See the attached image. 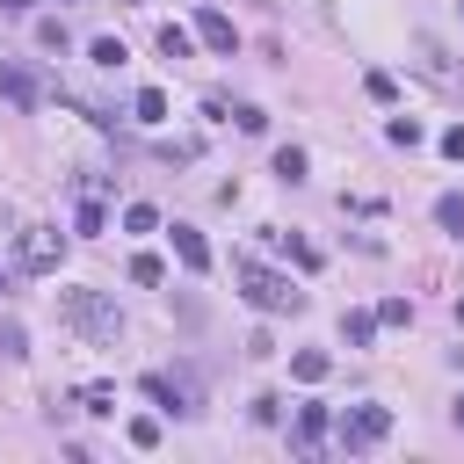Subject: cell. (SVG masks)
I'll return each instance as SVG.
<instances>
[{
  "label": "cell",
  "instance_id": "cell-2",
  "mask_svg": "<svg viewBox=\"0 0 464 464\" xmlns=\"http://www.w3.org/2000/svg\"><path fill=\"white\" fill-rule=\"evenodd\" d=\"M232 276H240V290H247L254 312H298L305 305V290L290 283V276H276V269H261V261H232Z\"/></svg>",
  "mask_w": 464,
  "mask_h": 464
},
{
  "label": "cell",
  "instance_id": "cell-7",
  "mask_svg": "<svg viewBox=\"0 0 464 464\" xmlns=\"http://www.w3.org/2000/svg\"><path fill=\"white\" fill-rule=\"evenodd\" d=\"M174 254H182V269H189V276H203V269H211V247H203V232H196V225H174Z\"/></svg>",
  "mask_w": 464,
  "mask_h": 464
},
{
  "label": "cell",
  "instance_id": "cell-11",
  "mask_svg": "<svg viewBox=\"0 0 464 464\" xmlns=\"http://www.w3.org/2000/svg\"><path fill=\"white\" fill-rule=\"evenodd\" d=\"M131 109H138V124H167V95H160V87H138Z\"/></svg>",
  "mask_w": 464,
  "mask_h": 464
},
{
  "label": "cell",
  "instance_id": "cell-25",
  "mask_svg": "<svg viewBox=\"0 0 464 464\" xmlns=\"http://www.w3.org/2000/svg\"><path fill=\"white\" fill-rule=\"evenodd\" d=\"M450 421H457V428H464V392H457V406H450Z\"/></svg>",
  "mask_w": 464,
  "mask_h": 464
},
{
  "label": "cell",
  "instance_id": "cell-17",
  "mask_svg": "<svg viewBox=\"0 0 464 464\" xmlns=\"http://www.w3.org/2000/svg\"><path fill=\"white\" fill-rule=\"evenodd\" d=\"M80 406H87V414H116V392H109V385H87Z\"/></svg>",
  "mask_w": 464,
  "mask_h": 464
},
{
  "label": "cell",
  "instance_id": "cell-1",
  "mask_svg": "<svg viewBox=\"0 0 464 464\" xmlns=\"http://www.w3.org/2000/svg\"><path fill=\"white\" fill-rule=\"evenodd\" d=\"M58 312H66L95 348H116V341H124V319H116V305L102 298V290H58Z\"/></svg>",
  "mask_w": 464,
  "mask_h": 464
},
{
  "label": "cell",
  "instance_id": "cell-23",
  "mask_svg": "<svg viewBox=\"0 0 464 464\" xmlns=\"http://www.w3.org/2000/svg\"><path fill=\"white\" fill-rule=\"evenodd\" d=\"M377 327H406V298H385L377 305Z\"/></svg>",
  "mask_w": 464,
  "mask_h": 464
},
{
  "label": "cell",
  "instance_id": "cell-8",
  "mask_svg": "<svg viewBox=\"0 0 464 464\" xmlns=\"http://www.w3.org/2000/svg\"><path fill=\"white\" fill-rule=\"evenodd\" d=\"M319 443H327V406H298V450L312 457Z\"/></svg>",
  "mask_w": 464,
  "mask_h": 464
},
{
  "label": "cell",
  "instance_id": "cell-12",
  "mask_svg": "<svg viewBox=\"0 0 464 464\" xmlns=\"http://www.w3.org/2000/svg\"><path fill=\"white\" fill-rule=\"evenodd\" d=\"M290 370H298V385H319V377H327V356H319V348H305V356L290 363Z\"/></svg>",
  "mask_w": 464,
  "mask_h": 464
},
{
  "label": "cell",
  "instance_id": "cell-15",
  "mask_svg": "<svg viewBox=\"0 0 464 464\" xmlns=\"http://www.w3.org/2000/svg\"><path fill=\"white\" fill-rule=\"evenodd\" d=\"M73 232H102V196H95V189L80 196V218H73Z\"/></svg>",
  "mask_w": 464,
  "mask_h": 464
},
{
  "label": "cell",
  "instance_id": "cell-5",
  "mask_svg": "<svg viewBox=\"0 0 464 464\" xmlns=\"http://www.w3.org/2000/svg\"><path fill=\"white\" fill-rule=\"evenodd\" d=\"M0 95H8L15 109H37V73L15 66V58H0Z\"/></svg>",
  "mask_w": 464,
  "mask_h": 464
},
{
  "label": "cell",
  "instance_id": "cell-16",
  "mask_svg": "<svg viewBox=\"0 0 464 464\" xmlns=\"http://www.w3.org/2000/svg\"><path fill=\"white\" fill-rule=\"evenodd\" d=\"M124 58H131V51L116 44V37H95V66H109V73H116V66H124Z\"/></svg>",
  "mask_w": 464,
  "mask_h": 464
},
{
  "label": "cell",
  "instance_id": "cell-26",
  "mask_svg": "<svg viewBox=\"0 0 464 464\" xmlns=\"http://www.w3.org/2000/svg\"><path fill=\"white\" fill-rule=\"evenodd\" d=\"M0 290H8V269H0Z\"/></svg>",
  "mask_w": 464,
  "mask_h": 464
},
{
  "label": "cell",
  "instance_id": "cell-22",
  "mask_svg": "<svg viewBox=\"0 0 464 464\" xmlns=\"http://www.w3.org/2000/svg\"><path fill=\"white\" fill-rule=\"evenodd\" d=\"M160 276H167V269H160L153 254H138V261H131V283H160Z\"/></svg>",
  "mask_w": 464,
  "mask_h": 464
},
{
  "label": "cell",
  "instance_id": "cell-18",
  "mask_svg": "<svg viewBox=\"0 0 464 464\" xmlns=\"http://www.w3.org/2000/svg\"><path fill=\"white\" fill-rule=\"evenodd\" d=\"M385 138H392V145H421V124H414V116H392Z\"/></svg>",
  "mask_w": 464,
  "mask_h": 464
},
{
  "label": "cell",
  "instance_id": "cell-6",
  "mask_svg": "<svg viewBox=\"0 0 464 464\" xmlns=\"http://www.w3.org/2000/svg\"><path fill=\"white\" fill-rule=\"evenodd\" d=\"M58 254H66V240H51V232H22V269L51 276V269H58Z\"/></svg>",
  "mask_w": 464,
  "mask_h": 464
},
{
  "label": "cell",
  "instance_id": "cell-3",
  "mask_svg": "<svg viewBox=\"0 0 464 464\" xmlns=\"http://www.w3.org/2000/svg\"><path fill=\"white\" fill-rule=\"evenodd\" d=\"M385 435H392V414H385V406H356V414L341 421V450H377Z\"/></svg>",
  "mask_w": 464,
  "mask_h": 464
},
{
  "label": "cell",
  "instance_id": "cell-13",
  "mask_svg": "<svg viewBox=\"0 0 464 464\" xmlns=\"http://www.w3.org/2000/svg\"><path fill=\"white\" fill-rule=\"evenodd\" d=\"M435 218H443V232H457V240H464V196H443Z\"/></svg>",
  "mask_w": 464,
  "mask_h": 464
},
{
  "label": "cell",
  "instance_id": "cell-24",
  "mask_svg": "<svg viewBox=\"0 0 464 464\" xmlns=\"http://www.w3.org/2000/svg\"><path fill=\"white\" fill-rule=\"evenodd\" d=\"M0 8H8V15H29V0H0Z\"/></svg>",
  "mask_w": 464,
  "mask_h": 464
},
{
  "label": "cell",
  "instance_id": "cell-21",
  "mask_svg": "<svg viewBox=\"0 0 464 464\" xmlns=\"http://www.w3.org/2000/svg\"><path fill=\"white\" fill-rule=\"evenodd\" d=\"M363 87H370V102H392V95H399V80H392V73H370Z\"/></svg>",
  "mask_w": 464,
  "mask_h": 464
},
{
  "label": "cell",
  "instance_id": "cell-9",
  "mask_svg": "<svg viewBox=\"0 0 464 464\" xmlns=\"http://www.w3.org/2000/svg\"><path fill=\"white\" fill-rule=\"evenodd\" d=\"M196 37H203L211 51H232V44H240V37H232V22H225L218 8H203V15H196Z\"/></svg>",
  "mask_w": 464,
  "mask_h": 464
},
{
  "label": "cell",
  "instance_id": "cell-14",
  "mask_svg": "<svg viewBox=\"0 0 464 464\" xmlns=\"http://www.w3.org/2000/svg\"><path fill=\"white\" fill-rule=\"evenodd\" d=\"M276 174H283V182H305V153L283 145V153H276Z\"/></svg>",
  "mask_w": 464,
  "mask_h": 464
},
{
  "label": "cell",
  "instance_id": "cell-20",
  "mask_svg": "<svg viewBox=\"0 0 464 464\" xmlns=\"http://www.w3.org/2000/svg\"><path fill=\"white\" fill-rule=\"evenodd\" d=\"M124 225H131V232H153V225H160V211H153V203H131V211H124Z\"/></svg>",
  "mask_w": 464,
  "mask_h": 464
},
{
  "label": "cell",
  "instance_id": "cell-4",
  "mask_svg": "<svg viewBox=\"0 0 464 464\" xmlns=\"http://www.w3.org/2000/svg\"><path fill=\"white\" fill-rule=\"evenodd\" d=\"M145 399L160 406V414H196V385L189 377H167V370L145 377Z\"/></svg>",
  "mask_w": 464,
  "mask_h": 464
},
{
  "label": "cell",
  "instance_id": "cell-10",
  "mask_svg": "<svg viewBox=\"0 0 464 464\" xmlns=\"http://www.w3.org/2000/svg\"><path fill=\"white\" fill-rule=\"evenodd\" d=\"M370 334H377V312H348L341 319V341L348 348H370Z\"/></svg>",
  "mask_w": 464,
  "mask_h": 464
},
{
  "label": "cell",
  "instance_id": "cell-19",
  "mask_svg": "<svg viewBox=\"0 0 464 464\" xmlns=\"http://www.w3.org/2000/svg\"><path fill=\"white\" fill-rule=\"evenodd\" d=\"M160 51H167V58H189V29L167 22V29H160Z\"/></svg>",
  "mask_w": 464,
  "mask_h": 464
}]
</instances>
